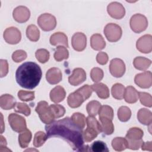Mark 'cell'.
I'll use <instances>...</instances> for the list:
<instances>
[{"mask_svg":"<svg viewBox=\"0 0 152 152\" xmlns=\"http://www.w3.org/2000/svg\"><path fill=\"white\" fill-rule=\"evenodd\" d=\"M71 119L80 128H84L86 123V118L83 113L75 112L71 116Z\"/></svg>","mask_w":152,"mask_h":152,"instance_id":"8d00e7d4","label":"cell"},{"mask_svg":"<svg viewBox=\"0 0 152 152\" xmlns=\"http://www.w3.org/2000/svg\"><path fill=\"white\" fill-rule=\"evenodd\" d=\"M30 150H34V151H38L37 150H35V149H28V150H26V151H30Z\"/></svg>","mask_w":152,"mask_h":152,"instance_id":"db71d44e","label":"cell"},{"mask_svg":"<svg viewBox=\"0 0 152 152\" xmlns=\"http://www.w3.org/2000/svg\"><path fill=\"white\" fill-rule=\"evenodd\" d=\"M3 36L5 41L11 45H16L18 43L21 39L20 31L15 27L7 28L4 32Z\"/></svg>","mask_w":152,"mask_h":152,"instance_id":"9c48e42d","label":"cell"},{"mask_svg":"<svg viewBox=\"0 0 152 152\" xmlns=\"http://www.w3.org/2000/svg\"><path fill=\"white\" fill-rule=\"evenodd\" d=\"M91 87L99 98L106 99L109 97V90L106 84L102 83H97L91 85Z\"/></svg>","mask_w":152,"mask_h":152,"instance_id":"ffe728a7","label":"cell"},{"mask_svg":"<svg viewBox=\"0 0 152 152\" xmlns=\"http://www.w3.org/2000/svg\"><path fill=\"white\" fill-rule=\"evenodd\" d=\"M137 119L141 124L144 125H151L152 122V113L146 108H141L137 113Z\"/></svg>","mask_w":152,"mask_h":152,"instance_id":"7402d4cb","label":"cell"},{"mask_svg":"<svg viewBox=\"0 0 152 152\" xmlns=\"http://www.w3.org/2000/svg\"><path fill=\"white\" fill-rule=\"evenodd\" d=\"M14 109L15 112L19 113H22L26 116H29L31 113V110L30 107L27 104L24 103H21V102L17 103Z\"/></svg>","mask_w":152,"mask_h":152,"instance_id":"ab89813d","label":"cell"},{"mask_svg":"<svg viewBox=\"0 0 152 152\" xmlns=\"http://www.w3.org/2000/svg\"><path fill=\"white\" fill-rule=\"evenodd\" d=\"M50 99L54 103H59L64 100L66 96V92L64 87L61 86H56L50 92Z\"/></svg>","mask_w":152,"mask_h":152,"instance_id":"d6986e66","label":"cell"},{"mask_svg":"<svg viewBox=\"0 0 152 152\" xmlns=\"http://www.w3.org/2000/svg\"><path fill=\"white\" fill-rule=\"evenodd\" d=\"M48 138L59 137L66 141L74 151H81L84 145L83 129L69 117L53 121L45 126Z\"/></svg>","mask_w":152,"mask_h":152,"instance_id":"6da1fadb","label":"cell"},{"mask_svg":"<svg viewBox=\"0 0 152 152\" xmlns=\"http://www.w3.org/2000/svg\"><path fill=\"white\" fill-rule=\"evenodd\" d=\"M90 150L93 152H108L109 149L106 143L102 141L93 142L90 147Z\"/></svg>","mask_w":152,"mask_h":152,"instance_id":"74e56055","label":"cell"},{"mask_svg":"<svg viewBox=\"0 0 152 152\" xmlns=\"http://www.w3.org/2000/svg\"><path fill=\"white\" fill-rule=\"evenodd\" d=\"M124 98L128 103H134L138 99V92L132 86H129L125 89Z\"/></svg>","mask_w":152,"mask_h":152,"instance_id":"cb8c5ba5","label":"cell"},{"mask_svg":"<svg viewBox=\"0 0 152 152\" xmlns=\"http://www.w3.org/2000/svg\"><path fill=\"white\" fill-rule=\"evenodd\" d=\"M71 44L75 50L78 52L84 50L87 45L86 36L81 32L74 33L71 39Z\"/></svg>","mask_w":152,"mask_h":152,"instance_id":"5bb4252c","label":"cell"},{"mask_svg":"<svg viewBox=\"0 0 152 152\" xmlns=\"http://www.w3.org/2000/svg\"><path fill=\"white\" fill-rule=\"evenodd\" d=\"M118 117L121 122L128 121L131 116V111L127 106H121L118 110Z\"/></svg>","mask_w":152,"mask_h":152,"instance_id":"836d02e7","label":"cell"},{"mask_svg":"<svg viewBox=\"0 0 152 152\" xmlns=\"http://www.w3.org/2000/svg\"><path fill=\"white\" fill-rule=\"evenodd\" d=\"M26 36L32 42H37L40 37V31L34 24L29 25L26 29Z\"/></svg>","mask_w":152,"mask_h":152,"instance_id":"f1b7e54d","label":"cell"},{"mask_svg":"<svg viewBox=\"0 0 152 152\" xmlns=\"http://www.w3.org/2000/svg\"><path fill=\"white\" fill-rule=\"evenodd\" d=\"M31 132L27 129L20 132L18 135V142L21 148H24L27 147L31 140Z\"/></svg>","mask_w":152,"mask_h":152,"instance_id":"83f0119b","label":"cell"},{"mask_svg":"<svg viewBox=\"0 0 152 152\" xmlns=\"http://www.w3.org/2000/svg\"><path fill=\"white\" fill-rule=\"evenodd\" d=\"M42 75V69L39 65L34 62H26L17 68L15 80L21 87L33 89L39 84Z\"/></svg>","mask_w":152,"mask_h":152,"instance_id":"7a4b0ae2","label":"cell"},{"mask_svg":"<svg viewBox=\"0 0 152 152\" xmlns=\"http://www.w3.org/2000/svg\"><path fill=\"white\" fill-rule=\"evenodd\" d=\"M127 140V139H126ZM128 142V148L131 150H138L140 147H141L142 144L143 143V140L142 139L138 140H127Z\"/></svg>","mask_w":152,"mask_h":152,"instance_id":"681fc988","label":"cell"},{"mask_svg":"<svg viewBox=\"0 0 152 152\" xmlns=\"http://www.w3.org/2000/svg\"><path fill=\"white\" fill-rule=\"evenodd\" d=\"M107 11L110 17L115 19L122 18L125 14V10L124 6L119 2H112L107 7Z\"/></svg>","mask_w":152,"mask_h":152,"instance_id":"7c38bea8","label":"cell"},{"mask_svg":"<svg viewBox=\"0 0 152 152\" xmlns=\"http://www.w3.org/2000/svg\"><path fill=\"white\" fill-rule=\"evenodd\" d=\"M151 64V61L148 58L142 57V56H138L134 58L133 61V65L134 67L141 71H145Z\"/></svg>","mask_w":152,"mask_h":152,"instance_id":"d4e9b609","label":"cell"},{"mask_svg":"<svg viewBox=\"0 0 152 152\" xmlns=\"http://www.w3.org/2000/svg\"><path fill=\"white\" fill-rule=\"evenodd\" d=\"M0 69H1V77H5L8 72V64L6 59L0 60Z\"/></svg>","mask_w":152,"mask_h":152,"instance_id":"f907efd6","label":"cell"},{"mask_svg":"<svg viewBox=\"0 0 152 152\" xmlns=\"http://www.w3.org/2000/svg\"><path fill=\"white\" fill-rule=\"evenodd\" d=\"M50 43L53 46H64L66 48L68 47V37L66 35L62 32H56L51 35L50 37Z\"/></svg>","mask_w":152,"mask_h":152,"instance_id":"ac0fdd59","label":"cell"},{"mask_svg":"<svg viewBox=\"0 0 152 152\" xmlns=\"http://www.w3.org/2000/svg\"><path fill=\"white\" fill-rule=\"evenodd\" d=\"M27 53L23 50H17L12 54V59L15 62H20L27 58Z\"/></svg>","mask_w":152,"mask_h":152,"instance_id":"7dc6e473","label":"cell"},{"mask_svg":"<svg viewBox=\"0 0 152 152\" xmlns=\"http://www.w3.org/2000/svg\"><path fill=\"white\" fill-rule=\"evenodd\" d=\"M135 83L142 88H148L152 84L151 72L150 71L138 74L134 78Z\"/></svg>","mask_w":152,"mask_h":152,"instance_id":"4fadbf2b","label":"cell"},{"mask_svg":"<svg viewBox=\"0 0 152 152\" xmlns=\"http://www.w3.org/2000/svg\"><path fill=\"white\" fill-rule=\"evenodd\" d=\"M35 56L39 62L45 64L48 61L50 54L48 50L45 49H39L36 51Z\"/></svg>","mask_w":152,"mask_h":152,"instance_id":"f35d334b","label":"cell"},{"mask_svg":"<svg viewBox=\"0 0 152 152\" xmlns=\"http://www.w3.org/2000/svg\"><path fill=\"white\" fill-rule=\"evenodd\" d=\"M126 68L124 62L119 58H114L111 60L109 65L110 74L116 78H120L125 72Z\"/></svg>","mask_w":152,"mask_h":152,"instance_id":"30bf717a","label":"cell"},{"mask_svg":"<svg viewBox=\"0 0 152 152\" xmlns=\"http://www.w3.org/2000/svg\"><path fill=\"white\" fill-rule=\"evenodd\" d=\"M99 133L94 128L87 126V128L83 132V138L86 142H90L97 137Z\"/></svg>","mask_w":152,"mask_h":152,"instance_id":"e575fe53","label":"cell"},{"mask_svg":"<svg viewBox=\"0 0 152 152\" xmlns=\"http://www.w3.org/2000/svg\"><path fill=\"white\" fill-rule=\"evenodd\" d=\"M18 97L22 101L30 102L34 99V91L21 90L18 92Z\"/></svg>","mask_w":152,"mask_h":152,"instance_id":"f6af8a7d","label":"cell"},{"mask_svg":"<svg viewBox=\"0 0 152 152\" xmlns=\"http://www.w3.org/2000/svg\"><path fill=\"white\" fill-rule=\"evenodd\" d=\"M141 149L144 151H152V142L151 141H147V142H143V143L141 145Z\"/></svg>","mask_w":152,"mask_h":152,"instance_id":"816d5d0a","label":"cell"},{"mask_svg":"<svg viewBox=\"0 0 152 152\" xmlns=\"http://www.w3.org/2000/svg\"><path fill=\"white\" fill-rule=\"evenodd\" d=\"M16 103L15 99L11 94H2L0 97V106L4 110H7L14 108Z\"/></svg>","mask_w":152,"mask_h":152,"instance_id":"44dd1931","label":"cell"},{"mask_svg":"<svg viewBox=\"0 0 152 152\" xmlns=\"http://www.w3.org/2000/svg\"><path fill=\"white\" fill-rule=\"evenodd\" d=\"M112 146L115 151H122L128 148V142L126 138L116 137L112 141Z\"/></svg>","mask_w":152,"mask_h":152,"instance_id":"4316f807","label":"cell"},{"mask_svg":"<svg viewBox=\"0 0 152 152\" xmlns=\"http://www.w3.org/2000/svg\"><path fill=\"white\" fill-rule=\"evenodd\" d=\"M55 118H59L65 113V109L64 106L58 104H50L49 106Z\"/></svg>","mask_w":152,"mask_h":152,"instance_id":"b9f144b4","label":"cell"},{"mask_svg":"<svg viewBox=\"0 0 152 152\" xmlns=\"http://www.w3.org/2000/svg\"><path fill=\"white\" fill-rule=\"evenodd\" d=\"M125 87L121 83H116L113 85L111 88L112 95L113 98L117 100H122L124 98Z\"/></svg>","mask_w":152,"mask_h":152,"instance_id":"1f68e13d","label":"cell"},{"mask_svg":"<svg viewBox=\"0 0 152 152\" xmlns=\"http://www.w3.org/2000/svg\"><path fill=\"white\" fill-rule=\"evenodd\" d=\"M90 77L93 81L97 83L100 81L103 78V70L98 67L92 68L90 71Z\"/></svg>","mask_w":152,"mask_h":152,"instance_id":"7bdbcfd3","label":"cell"},{"mask_svg":"<svg viewBox=\"0 0 152 152\" xmlns=\"http://www.w3.org/2000/svg\"><path fill=\"white\" fill-rule=\"evenodd\" d=\"M102 105L100 103L96 100H92L88 102L86 106V109L89 116H96L98 114Z\"/></svg>","mask_w":152,"mask_h":152,"instance_id":"d6a6232c","label":"cell"},{"mask_svg":"<svg viewBox=\"0 0 152 152\" xmlns=\"http://www.w3.org/2000/svg\"><path fill=\"white\" fill-rule=\"evenodd\" d=\"M86 80V71L81 68H75L72 74L68 77L69 83L74 86H78Z\"/></svg>","mask_w":152,"mask_h":152,"instance_id":"2e32d148","label":"cell"},{"mask_svg":"<svg viewBox=\"0 0 152 152\" xmlns=\"http://www.w3.org/2000/svg\"><path fill=\"white\" fill-rule=\"evenodd\" d=\"M138 98L140 102L145 106L151 107L152 106V97L151 96L145 92H138Z\"/></svg>","mask_w":152,"mask_h":152,"instance_id":"ee69618b","label":"cell"},{"mask_svg":"<svg viewBox=\"0 0 152 152\" xmlns=\"http://www.w3.org/2000/svg\"><path fill=\"white\" fill-rule=\"evenodd\" d=\"M48 139L47 134H45L43 131H37L36 132L34 137V140H33V145L36 147H40L42 145L44 144L46 140Z\"/></svg>","mask_w":152,"mask_h":152,"instance_id":"d590c367","label":"cell"},{"mask_svg":"<svg viewBox=\"0 0 152 152\" xmlns=\"http://www.w3.org/2000/svg\"><path fill=\"white\" fill-rule=\"evenodd\" d=\"M98 113L99 117H105L109 118L111 120L113 118V110L108 105L102 106Z\"/></svg>","mask_w":152,"mask_h":152,"instance_id":"60d3db41","label":"cell"},{"mask_svg":"<svg viewBox=\"0 0 152 152\" xmlns=\"http://www.w3.org/2000/svg\"><path fill=\"white\" fill-rule=\"evenodd\" d=\"M102 132L106 135H111L114 132V125L112 120L105 117H99Z\"/></svg>","mask_w":152,"mask_h":152,"instance_id":"484cf974","label":"cell"},{"mask_svg":"<svg viewBox=\"0 0 152 152\" xmlns=\"http://www.w3.org/2000/svg\"><path fill=\"white\" fill-rule=\"evenodd\" d=\"M109 59L108 55L104 52H100L96 56V61L100 65H105L107 63Z\"/></svg>","mask_w":152,"mask_h":152,"instance_id":"c3c4849f","label":"cell"},{"mask_svg":"<svg viewBox=\"0 0 152 152\" xmlns=\"http://www.w3.org/2000/svg\"><path fill=\"white\" fill-rule=\"evenodd\" d=\"M86 124H87V126L93 127L95 129H96L97 131L99 134L102 132V129L101 124L96 119V118H94L93 116H88L86 118Z\"/></svg>","mask_w":152,"mask_h":152,"instance_id":"bcb514c9","label":"cell"},{"mask_svg":"<svg viewBox=\"0 0 152 152\" xmlns=\"http://www.w3.org/2000/svg\"><path fill=\"white\" fill-rule=\"evenodd\" d=\"M144 132L142 129L137 127L131 128L126 134V138L128 140H138L142 139Z\"/></svg>","mask_w":152,"mask_h":152,"instance_id":"f546056e","label":"cell"},{"mask_svg":"<svg viewBox=\"0 0 152 152\" xmlns=\"http://www.w3.org/2000/svg\"><path fill=\"white\" fill-rule=\"evenodd\" d=\"M138 50L143 53H149L152 50V36L145 34L139 38L136 43Z\"/></svg>","mask_w":152,"mask_h":152,"instance_id":"8fae6325","label":"cell"},{"mask_svg":"<svg viewBox=\"0 0 152 152\" xmlns=\"http://www.w3.org/2000/svg\"><path fill=\"white\" fill-rule=\"evenodd\" d=\"M47 81L50 84H56L62 79V74L61 70L56 67H53L48 70L46 74Z\"/></svg>","mask_w":152,"mask_h":152,"instance_id":"e0dca14e","label":"cell"},{"mask_svg":"<svg viewBox=\"0 0 152 152\" xmlns=\"http://www.w3.org/2000/svg\"><path fill=\"white\" fill-rule=\"evenodd\" d=\"M131 30L136 33H140L144 31L148 26V20L145 16L141 14L133 15L129 21Z\"/></svg>","mask_w":152,"mask_h":152,"instance_id":"5b68a950","label":"cell"},{"mask_svg":"<svg viewBox=\"0 0 152 152\" xmlns=\"http://www.w3.org/2000/svg\"><path fill=\"white\" fill-rule=\"evenodd\" d=\"M90 45L95 50H101L106 46V42L103 36L99 33L94 34L90 38Z\"/></svg>","mask_w":152,"mask_h":152,"instance_id":"603a6c76","label":"cell"},{"mask_svg":"<svg viewBox=\"0 0 152 152\" xmlns=\"http://www.w3.org/2000/svg\"><path fill=\"white\" fill-rule=\"evenodd\" d=\"M103 32L107 40L110 42H116L118 41L122 34L121 27L115 23H109L106 24L104 28Z\"/></svg>","mask_w":152,"mask_h":152,"instance_id":"8992f818","label":"cell"},{"mask_svg":"<svg viewBox=\"0 0 152 152\" xmlns=\"http://www.w3.org/2000/svg\"><path fill=\"white\" fill-rule=\"evenodd\" d=\"M55 59L60 62L64 59H67L69 57V52L66 47L63 46H58L53 55Z\"/></svg>","mask_w":152,"mask_h":152,"instance_id":"4dcf8cb0","label":"cell"},{"mask_svg":"<svg viewBox=\"0 0 152 152\" xmlns=\"http://www.w3.org/2000/svg\"><path fill=\"white\" fill-rule=\"evenodd\" d=\"M37 21L40 28L45 31H51L56 26L55 17L49 13H44L40 15Z\"/></svg>","mask_w":152,"mask_h":152,"instance_id":"52a82bcc","label":"cell"},{"mask_svg":"<svg viewBox=\"0 0 152 152\" xmlns=\"http://www.w3.org/2000/svg\"><path fill=\"white\" fill-rule=\"evenodd\" d=\"M35 110L39 115L40 120L46 125L51 124L55 119L48 102L46 101L39 102Z\"/></svg>","mask_w":152,"mask_h":152,"instance_id":"277c9868","label":"cell"},{"mask_svg":"<svg viewBox=\"0 0 152 152\" xmlns=\"http://www.w3.org/2000/svg\"><path fill=\"white\" fill-rule=\"evenodd\" d=\"M0 147L1 148H3L4 147H6L7 146V141L5 140V138L2 136L1 135L0 136Z\"/></svg>","mask_w":152,"mask_h":152,"instance_id":"f5cc1de1","label":"cell"},{"mask_svg":"<svg viewBox=\"0 0 152 152\" xmlns=\"http://www.w3.org/2000/svg\"><path fill=\"white\" fill-rule=\"evenodd\" d=\"M92 93L93 89L88 84L84 85L69 94L67 98L68 106L71 108L80 107L85 100L91 96Z\"/></svg>","mask_w":152,"mask_h":152,"instance_id":"3957f363","label":"cell"},{"mask_svg":"<svg viewBox=\"0 0 152 152\" xmlns=\"http://www.w3.org/2000/svg\"><path fill=\"white\" fill-rule=\"evenodd\" d=\"M8 120L12 129L15 132H21L27 129L26 119L21 115L11 113L9 115Z\"/></svg>","mask_w":152,"mask_h":152,"instance_id":"ba28073f","label":"cell"},{"mask_svg":"<svg viewBox=\"0 0 152 152\" xmlns=\"http://www.w3.org/2000/svg\"><path fill=\"white\" fill-rule=\"evenodd\" d=\"M12 16L17 22L23 23L28 20L30 17V11L25 6H18L13 10Z\"/></svg>","mask_w":152,"mask_h":152,"instance_id":"9a60e30c","label":"cell"}]
</instances>
